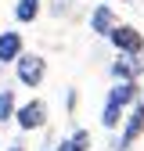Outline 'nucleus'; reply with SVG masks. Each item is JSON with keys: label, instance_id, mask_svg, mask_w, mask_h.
Returning <instances> with one entry per match:
<instances>
[{"label": "nucleus", "instance_id": "1", "mask_svg": "<svg viewBox=\"0 0 144 151\" xmlns=\"http://www.w3.org/2000/svg\"><path fill=\"white\" fill-rule=\"evenodd\" d=\"M14 72H18V83L36 90L43 83V76H47V61L40 58V54H22V58L14 61Z\"/></svg>", "mask_w": 144, "mask_h": 151}, {"label": "nucleus", "instance_id": "8", "mask_svg": "<svg viewBox=\"0 0 144 151\" xmlns=\"http://www.w3.org/2000/svg\"><path fill=\"white\" fill-rule=\"evenodd\" d=\"M115 25H119V22H115L112 7H108V4H97L94 14H90V32H97V36H112Z\"/></svg>", "mask_w": 144, "mask_h": 151}, {"label": "nucleus", "instance_id": "9", "mask_svg": "<svg viewBox=\"0 0 144 151\" xmlns=\"http://www.w3.org/2000/svg\"><path fill=\"white\" fill-rule=\"evenodd\" d=\"M40 18V0H14V22L18 25H29Z\"/></svg>", "mask_w": 144, "mask_h": 151}, {"label": "nucleus", "instance_id": "7", "mask_svg": "<svg viewBox=\"0 0 144 151\" xmlns=\"http://www.w3.org/2000/svg\"><path fill=\"white\" fill-rule=\"evenodd\" d=\"M104 101H112V104H119V108H133V104L140 101V86H137V79H130V83H115L112 90H108Z\"/></svg>", "mask_w": 144, "mask_h": 151}, {"label": "nucleus", "instance_id": "3", "mask_svg": "<svg viewBox=\"0 0 144 151\" xmlns=\"http://www.w3.org/2000/svg\"><path fill=\"white\" fill-rule=\"evenodd\" d=\"M14 119H18V129H25V133L43 129V126H47V104H43L40 97H32V101H25V104H18Z\"/></svg>", "mask_w": 144, "mask_h": 151}, {"label": "nucleus", "instance_id": "14", "mask_svg": "<svg viewBox=\"0 0 144 151\" xmlns=\"http://www.w3.org/2000/svg\"><path fill=\"white\" fill-rule=\"evenodd\" d=\"M7 151H25V147H22V144H11V147H7Z\"/></svg>", "mask_w": 144, "mask_h": 151}, {"label": "nucleus", "instance_id": "15", "mask_svg": "<svg viewBox=\"0 0 144 151\" xmlns=\"http://www.w3.org/2000/svg\"><path fill=\"white\" fill-rule=\"evenodd\" d=\"M101 4H108V0H101Z\"/></svg>", "mask_w": 144, "mask_h": 151}, {"label": "nucleus", "instance_id": "4", "mask_svg": "<svg viewBox=\"0 0 144 151\" xmlns=\"http://www.w3.org/2000/svg\"><path fill=\"white\" fill-rule=\"evenodd\" d=\"M140 133H144V101H137V104L130 108V115H126L122 137H119V151H130V147L140 140Z\"/></svg>", "mask_w": 144, "mask_h": 151}, {"label": "nucleus", "instance_id": "11", "mask_svg": "<svg viewBox=\"0 0 144 151\" xmlns=\"http://www.w3.org/2000/svg\"><path fill=\"white\" fill-rule=\"evenodd\" d=\"M14 111H18V97H14V90H0V122L14 119Z\"/></svg>", "mask_w": 144, "mask_h": 151}, {"label": "nucleus", "instance_id": "6", "mask_svg": "<svg viewBox=\"0 0 144 151\" xmlns=\"http://www.w3.org/2000/svg\"><path fill=\"white\" fill-rule=\"evenodd\" d=\"M140 72H144V61H140V58L119 54V58L112 61V79H115V83H130V79H137Z\"/></svg>", "mask_w": 144, "mask_h": 151}, {"label": "nucleus", "instance_id": "5", "mask_svg": "<svg viewBox=\"0 0 144 151\" xmlns=\"http://www.w3.org/2000/svg\"><path fill=\"white\" fill-rule=\"evenodd\" d=\"M22 54H25V40H22V32H18V29L0 32V65H14Z\"/></svg>", "mask_w": 144, "mask_h": 151}, {"label": "nucleus", "instance_id": "12", "mask_svg": "<svg viewBox=\"0 0 144 151\" xmlns=\"http://www.w3.org/2000/svg\"><path fill=\"white\" fill-rule=\"evenodd\" d=\"M68 144H72V151H90V133L86 129H76V133L68 137Z\"/></svg>", "mask_w": 144, "mask_h": 151}, {"label": "nucleus", "instance_id": "10", "mask_svg": "<svg viewBox=\"0 0 144 151\" xmlns=\"http://www.w3.org/2000/svg\"><path fill=\"white\" fill-rule=\"evenodd\" d=\"M126 108H119V104H112V101H104V108H101V126L104 129H115V126H122L126 119Z\"/></svg>", "mask_w": 144, "mask_h": 151}, {"label": "nucleus", "instance_id": "13", "mask_svg": "<svg viewBox=\"0 0 144 151\" xmlns=\"http://www.w3.org/2000/svg\"><path fill=\"white\" fill-rule=\"evenodd\" d=\"M54 151H72V144H68V140H61V144L54 147Z\"/></svg>", "mask_w": 144, "mask_h": 151}, {"label": "nucleus", "instance_id": "2", "mask_svg": "<svg viewBox=\"0 0 144 151\" xmlns=\"http://www.w3.org/2000/svg\"><path fill=\"white\" fill-rule=\"evenodd\" d=\"M108 43H112L119 54H130V58H140V54H144V36L133 25H115L112 36H108Z\"/></svg>", "mask_w": 144, "mask_h": 151}]
</instances>
